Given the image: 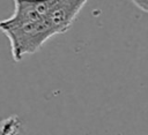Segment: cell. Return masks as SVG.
<instances>
[{"instance_id":"2","label":"cell","mask_w":148,"mask_h":135,"mask_svg":"<svg viewBox=\"0 0 148 135\" xmlns=\"http://www.w3.org/2000/svg\"><path fill=\"white\" fill-rule=\"evenodd\" d=\"M140 9L148 13V0H132Z\"/></svg>"},{"instance_id":"1","label":"cell","mask_w":148,"mask_h":135,"mask_svg":"<svg viewBox=\"0 0 148 135\" xmlns=\"http://www.w3.org/2000/svg\"><path fill=\"white\" fill-rule=\"evenodd\" d=\"M22 123L18 117L10 115L0 122V135H18Z\"/></svg>"}]
</instances>
